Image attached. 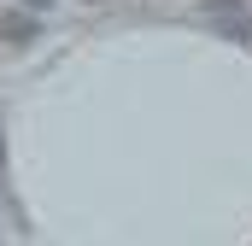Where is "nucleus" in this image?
<instances>
[{
	"label": "nucleus",
	"mask_w": 252,
	"mask_h": 246,
	"mask_svg": "<svg viewBox=\"0 0 252 246\" xmlns=\"http://www.w3.org/2000/svg\"><path fill=\"white\" fill-rule=\"evenodd\" d=\"M0 35H6V41H30V35H35V24H30L24 12H6V18H0Z\"/></svg>",
	"instance_id": "1"
}]
</instances>
